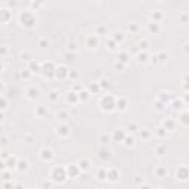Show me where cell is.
Here are the masks:
<instances>
[{
  "instance_id": "46",
  "label": "cell",
  "mask_w": 189,
  "mask_h": 189,
  "mask_svg": "<svg viewBox=\"0 0 189 189\" xmlns=\"http://www.w3.org/2000/svg\"><path fill=\"white\" fill-rule=\"evenodd\" d=\"M6 108H7V100L5 96H2V111H5Z\"/></svg>"
},
{
  "instance_id": "25",
  "label": "cell",
  "mask_w": 189,
  "mask_h": 189,
  "mask_svg": "<svg viewBox=\"0 0 189 189\" xmlns=\"http://www.w3.org/2000/svg\"><path fill=\"white\" fill-rule=\"evenodd\" d=\"M162 127H164L166 130H173V127H174V121H173V120H166V121L162 123Z\"/></svg>"
},
{
  "instance_id": "51",
  "label": "cell",
  "mask_w": 189,
  "mask_h": 189,
  "mask_svg": "<svg viewBox=\"0 0 189 189\" xmlns=\"http://www.w3.org/2000/svg\"><path fill=\"white\" fill-rule=\"evenodd\" d=\"M2 158H3V161H5L6 158H9V152H6V151H3V152H2Z\"/></svg>"
},
{
  "instance_id": "36",
  "label": "cell",
  "mask_w": 189,
  "mask_h": 189,
  "mask_svg": "<svg viewBox=\"0 0 189 189\" xmlns=\"http://www.w3.org/2000/svg\"><path fill=\"white\" fill-rule=\"evenodd\" d=\"M47 45H49V41H47L46 39H41V40H39V47L45 49V47H47Z\"/></svg>"
},
{
  "instance_id": "10",
  "label": "cell",
  "mask_w": 189,
  "mask_h": 189,
  "mask_svg": "<svg viewBox=\"0 0 189 189\" xmlns=\"http://www.w3.org/2000/svg\"><path fill=\"white\" fill-rule=\"evenodd\" d=\"M56 133H58V136H61V137H67L68 134H70V128H68L67 124H59L58 128H56Z\"/></svg>"
},
{
  "instance_id": "17",
  "label": "cell",
  "mask_w": 189,
  "mask_h": 189,
  "mask_svg": "<svg viewBox=\"0 0 189 189\" xmlns=\"http://www.w3.org/2000/svg\"><path fill=\"white\" fill-rule=\"evenodd\" d=\"M0 13H2V18H0V21H2L3 24L9 22L12 19V13L7 11V9H2V11H0Z\"/></svg>"
},
{
  "instance_id": "3",
  "label": "cell",
  "mask_w": 189,
  "mask_h": 189,
  "mask_svg": "<svg viewBox=\"0 0 189 189\" xmlns=\"http://www.w3.org/2000/svg\"><path fill=\"white\" fill-rule=\"evenodd\" d=\"M19 19H21V24L25 25V27H28V28L34 27V24H36V18H34V15L31 12H28V11L22 12L21 16H19Z\"/></svg>"
},
{
  "instance_id": "37",
  "label": "cell",
  "mask_w": 189,
  "mask_h": 189,
  "mask_svg": "<svg viewBox=\"0 0 189 189\" xmlns=\"http://www.w3.org/2000/svg\"><path fill=\"white\" fill-rule=\"evenodd\" d=\"M112 39H114L115 41H121V40H123V33H114V34H112Z\"/></svg>"
},
{
  "instance_id": "20",
  "label": "cell",
  "mask_w": 189,
  "mask_h": 189,
  "mask_svg": "<svg viewBox=\"0 0 189 189\" xmlns=\"http://www.w3.org/2000/svg\"><path fill=\"white\" fill-rule=\"evenodd\" d=\"M96 46H98V37L96 36H90L87 39V47L89 49H96Z\"/></svg>"
},
{
  "instance_id": "45",
  "label": "cell",
  "mask_w": 189,
  "mask_h": 189,
  "mask_svg": "<svg viewBox=\"0 0 189 189\" xmlns=\"http://www.w3.org/2000/svg\"><path fill=\"white\" fill-rule=\"evenodd\" d=\"M155 151H157V154H158V157H161V155H164V152H166V149H164V148H162V146H158V148H157Z\"/></svg>"
},
{
  "instance_id": "12",
  "label": "cell",
  "mask_w": 189,
  "mask_h": 189,
  "mask_svg": "<svg viewBox=\"0 0 189 189\" xmlns=\"http://www.w3.org/2000/svg\"><path fill=\"white\" fill-rule=\"evenodd\" d=\"M77 166H79L80 170L86 171V170L90 168V161H89V158H86V157H84V158H80L79 162H77Z\"/></svg>"
},
{
  "instance_id": "5",
  "label": "cell",
  "mask_w": 189,
  "mask_h": 189,
  "mask_svg": "<svg viewBox=\"0 0 189 189\" xmlns=\"http://www.w3.org/2000/svg\"><path fill=\"white\" fill-rule=\"evenodd\" d=\"M39 155H40V160L43 162H49V161H52V158H53V151L50 148H47V146H45V148L40 149Z\"/></svg>"
},
{
  "instance_id": "52",
  "label": "cell",
  "mask_w": 189,
  "mask_h": 189,
  "mask_svg": "<svg viewBox=\"0 0 189 189\" xmlns=\"http://www.w3.org/2000/svg\"><path fill=\"white\" fill-rule=\"evenodd\" d=\"M139 189H151V186H149L148 183H142V185L139 186Z\"/></svg>"
},
{
  "instance_id": "19",
  "label": "cell",
  "mask_w": 189,
  "mask_h": 189,
  "mask_svg": "<svg viewBox=\"0 0 189 189\" xmlns=\"http://www.w3.org/2000/svg\"><path fill=\"white\" fill-rule=\"evenodd\" d=\"M30 167V162L27 160H18V166H16V170L19 171H27Z\"/></svg>"
},
{
  "instance_id": "47",
  "label": "cell",
  "mask_w": 189,
  "mask_h": 189,
  "mask_svg": "<svg viewBox=\"0 0 189 189\" xmlns=\"http://www.w3.org/2000/svg\"><path fill=\"white\" fill-rule=\"evenodd\" d=\"M99 86H100V87H108V86H109V81H108V80H100V81H99Z\"/></svg>"
},
{
  "instance_id": "16",
  "label": "cell",
  "mask_w": 189,
  "mask_h": 189,
  "mask_svg": "<svg viewBox=\"0 0 189 189\" xmlns=\"http://www.w3.org/2000/svg\"><path fill=\"white\" fill-rule=\"evenodd\" d=\"M154 173H155V176L158 177V179H162V177H166L167 176V168L166 167H162V166H160V167H157L155 170H154Z\"/></svg>"
},
{
  "instance_id": "49",
  "label": "cell",
  "mask_w": 189,
  "mask_h": 189,
  "mask_svg": "<svg viewBox=\"0 0 189 189\" xmlns=\"http://www.w3.org/2000/svg\"><path fill=\"white\" fill-rule=\"evenodd\" d=\"M114 68H115V70H123V68H124V64H121V62H115V64H114Z\"/></svg>"
},
{
  "instance_id": "18",
  "label": "cell",
  "mask_w": 189,
  "mask_h": 189,
  "mask_svg": "<svg viewBox=\"0 0 189 189\" xmlns=\"http://www.w3.org/2000/svg\"><path fill=\"white\" fill-rule=\"evenodd\" d=\"M98 180H100V182H104V180H106V176H108V168L106 167H100L98 170Z\"/></svg>"
},
{
  "instance_id": "55",
  "label": "cell",
  "mask_w": 189,
  "mask_h": 189,
  "mask_svg": "<svg viewBox=\"0 0 189 189\" xmlns=\"http://www.w3.org/2000/svg\"><path fill=\"white\" fill-rule=\"evenodd\" d=\"M68 50H75V45H68Z\"/></svg>"
},
{
  "instance_id": "28",
  "label": "cell",
  "mask_w": 189,
  "mask_h": 189,
  "mask_svg": "<svg viewBox=\"0 0 189 189\" xmlns=\"http://www.w3.org/2000/svg\"><path fill=\"white\" fill-rule=\"evenodd\" d=\"M128 61V55L126 52H120L118 53V62H121V64H126Z\"/></svg>"
},
{
  "instance_id": "27",
  "label": "cell",
  "mask_w": 189,
  "mask_h": 189,
  "mask_svg": "<svg viewBox=\"0 0 189 189\" xmlns=\"http://www.w3.org/2000/svg\"><path fill=\"white\" fill-rule=\"evenodd\" d=\"M148 53H145V52H142V53H139L137 55V61H139L140 64H146L148 62Z\"/></svg>"
},
{
  "instance_id": "38",
  "label": "cell",
  "mask_w": 189,
  "mask_h": 189,
  "mask_svg": "<svg viewBox=\"0 0 189 189\" xmlns=\"http://www.w3.org/2000/svg\"><path fill=\"white\" fill-rule=\"evenodd\" d=\"M157 134H158L160 137H164V136H166V128H164V127L157 128Z\"/></svg>"
},
{
  "instance_id": "58",
  "label": "cell",
  "mask_w": 189,
  "mask_h": 189,
  "mask_svg": "<svg viewBox=\"0 0 189 189\" xmlns=\"http://www.w3.org/2000/svg\"><path fill=\"white\" fill-rule=\"evenodd\" d=\"M185 52H189V43H186V45H185Z\"/></svg>"
},
{
  "instance_id": "1",
  "label": "cell",
  "mask_w": 189,
  "mask_h": 189,
  "mask_svg": "<svg viewBox=\"0 0 189 189\" xmlns=\"http://www.w3.org/2000/svg\"><path fill=\"white\" fill-rule=\"evenodd\" d=\"M115 102L117 99L112 98L111 94H105V96H102L100 100H99V106L102 111H106V112H111V111H114L117 106H115Z\"/></svg>"
},
{
  "instance_id": "53",
  "label": "cell",
  "mask_w": 189,
  "mask_h": 189,
  "mask_svg": "<svg viewBox=\"0 0 189 189\" xmlns=\"http://www.w3.org/2000/svg\"><path fill=\"white\" fill-rule=\"evenodd\" d=\"M2 145H7V137L6 136H2Z\"/></svg>"
},
{
  "instance_id": "43",
  "label": "cell",
  "mask_w": 189,
  "mask_h": 189,
  "mask_svg": "<svg viewBox=\"0 0 189 189\" xmlns=\"http://www.w3.org/2000/svg\"><path fill=\"white\" fill-rule=\"evenodd\" d=\"M127 130L130 132V133H133V132H136V130H137V126H136V124H128Z\"/></svg>"
},
{
  "instance_id": "24",
  "label": "cell",
  "mask_w": 189,
  "mask_h": 189,
  "mask_svg": "<svg viewBox=\"0 0 189 189\" xmlns=\"http://www.w3.org/2000/svg\"><path fill=\"white\" fill-rule=\"evenodd\" d=\"M56 118H58V121H65V120L68 118V112L67 111H59V112L56 114Z\"/></svg>"
},
{
  "instance_id": "21",
  "label": "cell",
  "mask_w": 189,
  "mask_h": 189,
  "mask_svg": "<svg viewBox=\"0 0 189 189\" xmlns=\"http://www.w3.org/2000/svg\"><path fill=\"white\" fill-rule=\"evenodd\" d=\"M34 112H36L37 117H45V115L47 114V108H46V106H43V105H39V106L36 108V111H34Z\"/></svg>"
},
{
  "instance_id": "61",
  "label": "cell",
  "mask_w": 189,
  "mask_h": 189,
  "mask_svg": "<svg viewBox=\"0 0 189 189\" xmlns=\"http://www.w3.org/2000/svg\"><path fill=\"white\" fill-rule=\"evenodd\" d=\"M158 189H162V188H158Z\"/></svg>"
},
{
  "instance_id": "30",
  "label": "cell",
  "mask_w": 189,
  "mask_h": 189,
  "mask_svg": "<svg viewBox=\"0 0 189 189\" xmlns=\"http://www.w3.org/2000/svg\"><path fill=\"white\" fill-rule=\"evenodd\" d=\"M31 70H36V73H39V71H41V65L40 64H37V62H30V71ZM33 73V71H31Z\"/></svg>"
},
{
  "instance_id": "14",
  "label": "cell",
  "mask_w": 189,
  "mask_h": 189,
  "mask_svg": "<svg viewBox=\"0 0 189 189\" xmlns=\"http://www.w3.org/2000/svg\"><path fill=\"white\" fill-rule=\"evenodd\" d=\"M79 100H80V99H79V94H77L75 92H68V93H67V102H68V104L75 105Z\"/></svg>"
},
{
  "instance_id": "13",
  "label": "cell",
  "mask_w": 189,
  "mask_h": 189,
  "mask_svg": "<svg viewBox=\"0 0 189 189\" xmlns=\"http://www.w3.org/2000/svg\"><path fill=\"white\" fill-rule=\"evenodd\" d=\"M127 105H128V102L126 98H118L117 102H115V106L118 111H126L127 109Z\"/></svg>"
},
{
  "instance_id": "50",
  "label": "cell",
  "mask_w": 189,
  "mask_h": 189,
  "mask_svg": "<svg viewBox=\"0 0 189 189\" xmlns=\"http://www.w3.org/2000/svg\"><path fill=\"white\" fill-rule=\"evenodd\" d=\"M6 53H7V46H2V56L5 58Z\"/></svg>"
},
{
  "instance_id": "8",
  "label": "cell",
  "mask_w": 189,
  "mask_h": 189,
  "mask_svg": "<svg viewBox=\"0 0 189 189\" xmlns=\"http://www.w3.org/2000/svg\"><path fill=\"white\" fill-rule=\"evenodd\" d=\"M118 179H120V170L118 168H108L106 180H109V182H117Z\"/></svg>"
},
{
  "instance_id": "60",
  "label": "cell",
  "mask_w": 189,
  "mask_h": 189,
  "mask_svg": "<svg viewBox=\"0 0 189 189\" xmlns=\"http://www.w3.org/2000/svg\"><path fill=\"white\" fill-rule=\"evenodd\" d=\"M28 189H34V188H28Z\"/></svg>"
},
{
  "instance_id": "26",
  "label": "cell",
  "mask_w": 189,
  "mask_h": 189,
  "mask_svg": "<svg viewBox=\"0 0 189 189\" xmlns=\"http://www.w3.org/2000/svg\"><path fill=\"white\" fill-rule=\"evenodd\" d=\"M100 89H102V87L99 86V83H92L90 87H89V92H90V93H93V92H94V93H99Z\"/></svg>"
},
{
  "instance_id": "22",
  "label": "cell",
  "mask_w": 189,
  "mask_h": 189,
  "mask_svg": "<svg viewBox=\"0 0 189 189\" xmlns=\"http://www.w3.org/2000/svg\"><path fill=\"white\" fill-rule=\"evenodd\" d=\"M123 142H124V145H126L127 148H132V146H134V137H133V136H126Z\"/></svg>"
},
{
  "instance_id": "42",
  "label": "cell",
  "mask_w": 189,
  "mask_h": 189,
  "mask_svg": "<svg viewBox=\"0 0 189 189\" xmlns=\"http://www.w3.org/2000/svg\"><path fill=\"white\" fill-rule=\"evenodd\" d=\"M139 46H140V49L146 50V49H148V41H146V40H142V41L139 43Z\"/></svg>"
},
{
  "instance_id": "9",
  "label": "cell",
  "mask_w": 189,
  "mask_h": 189,
  "mask_svg": "<svg viewBox=\"0 0 189 189\" xmlns=\"http://www.w3.org/2000/svg\"><path fill=\"white\" fill-rule=\"evenodd\" d=\"M5 164H6V168L7 170H15L16 168V166H18V158H16V157H9V158H7V161H5Z\"/></svg>"
},
{
  "instance_id": "33",
  "label": "cell",
  "mask_w": 189,
  "mask_h": 189,
  "mask_svg": "<svg viewBox=\"0 0 189 189\" xmlns=\"http://www.w3.org/2000/svg\"><path fill=\"white\" fill-rule=\"evenodd\" d=\"M109 137H112V136H109V134H105V133H102L100 137H99V142L100 143H106L109 140Z\"/></svg>"
},
{
  "instance_id": "41",
  "label": "cell",
  "mask_w": 189,
  "mask_h": 189,
  "mask_svg": "<svg viewBox=\"0 0 189 189\" xmlns=\"http://www.w3.org/2000/svg\"><path fill=\"white\" fill-rule=\"evenodd\" d=\"M173 108L174 109H180V108H182V100H174L173 102Z\"/></svg>"
},
{
  "instance_id": "31",
  "label": "cell",
  "mask_w": 189,
  "mask_h": 189,
  "mask_svg": "<svg viewBox=\"0 0 189 189\" xmlns=\"http://www.w3.org/2000/svg\"><path fill=\"white\" fill-rule=\"evenodd\" d=\"M49 99L52 100V102H56V100L59 99V93H58V92H55V90H52V92L49 93Z\"/></svg>"
},
{
  "instance_id": "34",
  "label": "cell",
  "mask_w": 189,
  "mask_h": 189,
  "mask_svg": "<svg viewBox=\"0 0 189 189\" xmlns=\"http://www.w3.org/2000/svg\"><path fill=\"white\" fill-rule=\"evenodd\" d=\"M21 58L24 59V61H31V53L25 50V52H22V53H21Z\"/></svg>"
},
{
  "instance_id": "39",
  "label": "cell",
  "mask_w": 189,
  "mask_h": 189,
  "mask_svg": "<svg viewBox=\"0 0 189 189\" xmlns=\"http://www.w3.org/2000/svg\"><path fill=\"white\" fill-rule=\"evenodd\" d=\"M21 75H22V79L28 80L30 77H31V74H30V70H25V71H22V73H21Z\"/></svg>"
},
{
  "instance_id": "56",
  "label": "cell",
  "mask_w": 189,
  "mask_h": 189,
  "mask_svg": "<svg viewBox=\"0 0 189 189\" xmlns=\"http://www.w3.org/2000/svg\"><path fill=\"white\" fill-rule=\"evenodd\" d=\"M77 75H79V74H77V73H70V77H71V79H75V77Z\"/></svg>"
},
{
  "instance_id": "59",
  "label": "cell",
  "mask_w": 189,
  "mask_h": 189,
  "mask_svg": "<svg viewBox=\"0 0 189 189\" xmlns=\"http://www.w3.org/2000/svg\"><path fill=\"white\" fill-rule=\"evenodd\" d=\"M15 189H24V188H22V185H21V183H18V185L15 186Z\"/></svg>"
},
{
  "instance_id": "35",
  "label": "cell",
  "mask_w": 189,
  "mask_h": 189,
  "mask_svg": "<svg viewBox=\"0 0 189 189\" xmlns=\"http://www.w3.org/2000/svg\"><path fill=\"white\" fill-rule=\"evenodd\" d=\"M3 180L5 182H9L11 180V170H5L3 171Z\"/></svg>"
},
{
  "instance_id": "4",
  "label": "cell",
  "mask_w": 189,
  "mask_h": 189,
  "mask_svg": "<svg viewBox=\"0 0 189 189\" xmlns=\"http://www.w3.org/2000/svg\"><path fill=\"white\" fill-rule=\"evenodd\" d=\"M176 179H179L180 182H186V180H189V167L188 166H180L176 170Z\"/></svg>"
},
{
  "instance_id": "57",
  "label": "cell",
  "mask_w": 189,
  "mask_h": 189,
  "mask_svg": "<svg viewBox=\"0 0 189 189\" xmlns=\"http://www.w3.org/2000/svg\"><path fill=\"white\" fill-rule=\"evenodd\" d=\"M183 99H185V102H189V93L185 94V98H183Z\"/></svg>"
},
{
  "instance_id": "15",
  "label": "cell",
  "mask_w": 189,
  "mask_h": 189,
  "mask_svg": "<svg viewBox=\"0 0 189 189\" xmlns=\"http://www.w3.org/2000/svg\"><path fill=\"white\" fill-rule=\"evenodd\" d=\"M126 136H127V134L124 133V130H121V128H117V130L112 133V139H114V140H118V142H123Z\"/></svg>"
},
{
  "instance_id": "7",
  "label": "cell",
  "mask_w": 189,
  "mask_h": 189,
  "mask_svg": "<svg viewBox=\"0 0 189 189\" xmlns=\"http://www.w3.org/2000/svg\"><path fill=\"white\" fill-rule=\"evenodd\" d=\"M40 96V89L36 87V86H31V87L27 89V98L30 100H34V99H37Z\"/></svg>"
},
{
  "instance_id": "23",
  "label": "cell",
  "mask_w": 189,
  "mask_h": 189,
  "mask_svg": "<svg viewBox=\"0 0 189 189\" xmlns=\"http://www.w3.org/2000/svg\"><path fill=\"white\" fill-rule=\"evenodd\" d=\"M179 121L182 123L183 126H189V111H188V112H183L182 115H180Z\"/></svg>"
},
{
  "instance_id": "54",
  "label": "cell",
  "mask_w": 189,
  "mask_h": 189,
  "mask_svg": "<svg viewBox=\"0 0 189 189\" xmlns=\"http://www.w3.org/2000/svg\"><path fill=\"white\" fill-rule=\"evenodd\" d=\"M114 46H115V43H114V41H109V49H111V50H114V49H115Z\"/></svg>"
},
{
  "instance_id": "32",
  "label": "cell",
  "mask_w": 189,
  "mask_h": 189,
  "mask_svg": "<svg viewBox=\"0 0 189 189\" xmlns=\"http://www.w3.org/2000/svg\"><path fill=\"white\" fill-rule=\"evenodd\" d=\"M148 30H149L151 33H158V31H160V27H158L157 22H152L149 27H148Z\"/></svg>"
},
{
  "instance_id": "6",
  "label": "cell",
  "mask_w": 189,
  "mask_h": 189,
  "mask_svg": "<svg viewBox=\"0 0 189 189\" xmlns=\"http://www.w3.org/2000/svg\"><path fill=\"white\" fill-rule=\"evenodd\" d=\"M55 74H56V79H59V80H64L65 77H70V73H68V68H67L65 65H59V67H56V71H55Z\"/></svg>"
},
{
  "instance_id": "44",
  "label": "cell",
  "mask_w": 189,
  "mask_h": 189,
  "mask_svg": "<svg viewBox=\"0 0 189 189\" xmlns=\"http://www.w3.org/2000/svg\"><path fill=\"white\" fill-rule=\"evenodd\" d=\"M3 189H15V186H13L11 182H5V183H3Z\"/></svg>"
},
{
  "instance_id": "11",
  "label": "cell",
  "mask_w": 189,
  "mask_h": 189,
  "mask_svg": "<svg viewBox=\"0 0 189 189\" xmlns=\"http://www.w3.org/2000/svg\"><path fill=\"white\" fill-rule=\"evenodd\" d=\"M80 171H81V170L79 168V166H77V164H71V166L67 167V174L71 176V177H75L77 174L80 173Z\"/></svg>"
},
{
  "instance_id": "29",
  "label": "cell",
  "mask_w": 189,
  "mask_h": 189,
  "mask_svg": "<svg viewBox=\"0 0 189 189\" xmlns=\"http://www.w3.org/2000/svg\"><path fill=\"white\" fill-rule=\"evenodd\" d=\"M89 94H90V92L81 90V92L79 93V99H80V100H87V99H89Z\"/></svg>"
},
{
  "instance_id": "48",
  "label": "cell",
  "mask_w": 189,
  "mask_h": 189,
  "mask_svg": "<svg viewBox=\"0 0 189 189\" xmlns=\"http://www.w3.org/2000/svg\"><path fill=\"white\" fill-rule=\"evenodd\" d=\"M100 158H109V151H102L100 152Z\"/></svg>"
},
{
  "instance_id": "40",
  "label": "cell",
  "mask_w": 189,
  "mask_h": 189,
  "mask_svg": "<svg viewBox=\"0 0 189 189\" xmlns=\"http://www.w3.org/2000/svg\"><path fill=\"white\" fill-rule=\"evenodd\" d=\"M149 130H146V128H145V130H142L140 132V137H143V139H148V137H149Z\"/></svg>"
},
{
  "instance_id": "2",
  "label": "cell",
  "mask_w": 189,
  "mask_h": 189,
  "mask_svg": "<svg viewBox=\"0 0 189 189\" xmlns=\"http://www.w3.org/2000/svg\"><path fill=\"white\" fill-rule=\"evenodd\" d=\"M67 168H61V167H53L50 170V180L53 183H62L67 179Z\"/></svg>"
}]
</instances>
